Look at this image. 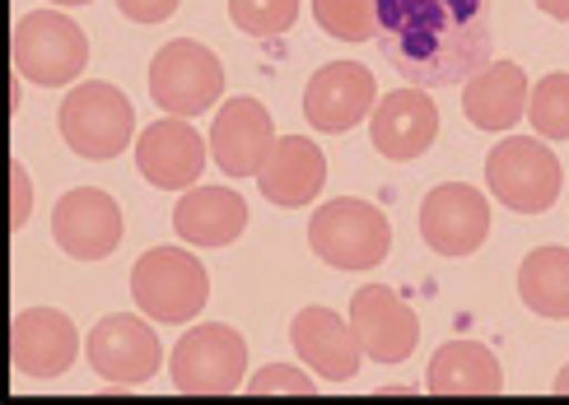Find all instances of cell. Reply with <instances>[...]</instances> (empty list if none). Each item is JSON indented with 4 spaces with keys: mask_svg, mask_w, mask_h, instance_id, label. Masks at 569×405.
<instances>
[{
    "mask_svg": "<svg viewBox=\"0 0 569 405\" xmlns=\"http://www.w3.org/2000/svg\"><path fill=\"white\" fill-rule=\"evenodd\" d=\"M52 237L66 256L103 261L122 243V205L99 186H76L52 210Z\"/></svg>",
    "mask_w": 569,
    "mask_h": 405,
    "instance_id": "8fae6325",
    "label": "cell"
},
{
    "mask_svg": "<svg viewBox=\"0 0 569 405\" xmlns=\"http://www.w3.org/2000/svg\"><path fill=\"white\" fill-rule=\"evenodd\" d=\"M308 247H313L318 261H327L337 271H369L392 247L388 214L360 196H337L313 210V220H308Z\"/></svg>",
    "mask_w": 569,
    "mask_h": 405,
    "instance_id": "7a4b0ae2",
    "label": "cell"
},
{
    "mask_svg": "<svg viewBox=\"0 0 569 405\" xmlns=\"http://www.w3.org/2000/svg\"><path fill=\"white\" fill-rule=\"evenodd\" d=\"M257 186L271 205H284V210H299V205H313L318 192L327 186V159L313 140L303 135H280L262 173H257Z\"/></svg>",
    "mask_w": 569,
    "mask_h": 405,
    "instance_id": "d6986e66",
    "label": "cell"
},
{
    "mask_svg": "<svg viewBox=\"0 0 569 405\" xmlns=\"http://www.w3.org/2000/svg\"><path fill=\"white\" fill-rule=\"evenodd\" d=\"M248 229V201L229 186H192L173 205V233L192 247H229Z\"/></svg>",
    "mask_w": 569,
    "mask_h": 405,
    "instance_id": "ffe728a7",
    "label": "cell"
},
{
    "mask_svg": "<svg viewBox=\"0 0 569 405\" xmlns=\"http://www.w3.org/2000/svg\"><path fill=\"white\" fill-rule=\"evenodd\" d=\"M169 377L182 396H229L248 377V341L224 322L192 326L169 354Z\"/></svg>",
    "mask_w": 569,
    "mask_h": 405,
    "instance_id": "8992f818",
    "label": "cell"
},
{
    "mask_svg": "<svg viewBox=\"0 0 569 405\" xmlns=\"http://www.w3.org/2000/svg\"><path fill=\"white\" fill-rule=\"evenodd\" d=\"M378 47L416 89H448L490 65V0H378Z\"/></svg>",
    "mask_w": 569,
    "mask_h": 405,
    "instance_id": "6da1fadb",
    "label": "cell"
},
{
    "mask_svg": "<svg viewBox=\"0 0 569 405\" xmlns=\"http://www.w3.org/2000/svg\"><path fill=\"white\" fill-rule=\"evenodd\" d=\"M350 326L373 364H401V360H411L420 345V317L388 284H365V290L350 298Z\"/></svg>",
    "mask_w": 569,
    "mask_h": 405,
    "instance_id": "7c38bea8",
    "label": "cell"
},
{
    "mask_svg": "<svg viewBox=\"0 0 569 405\" xmlns=\"http://www.w3.org/2000/svg\"><path fill=\"white\" fill-rule=\"evenodd\" d=\"M89 65V38L61 10H33L14 23V70L42 89L76 84Z\"/></svg>",
    "mask_w": 569,
    "mask_h": 405,
    "instance_id": "5b68a950",
    "label": "cell"
},
{
    "mask_svg": "<svg viewBox=\"0 0 569 405\" xmlns=\"http://www.w3.org/2000/svg\"><path fill=\"white\" fill-rule=\"evenodd\" d=\"M290 345L327 383H350L365 360V345L355 336V326L331 313V307H299L290 322Z\"/></svg>",
    "mask_w": 569,
    "mask_h": 405,
    "instance_id": "ac0fdd59",
    "label": "cell"
},
{
    "mask_svg": "<svg viewBox=\"0 0 569 405\" xmlns=\"http://www.w3.org/2000/svg\"><path fill=\"white\" fill-rule=\"evenodd\" d=\"M318 29L337 42H373L378 38V0H313Z\"/></svg>",
    "mask_w": 569,
    "mask_h": 405,
    "instance_id": "cb8c5ba5",
    "label": "cell"
},
{
    "mask_svg": "<svg viewBox=\"0 0 569 405\" xmlns=\"http://www.w3.org/2000/svg\"><path fill=\"white\" fill-rule=\"evenodd\" d=\"M57 126L80 159H117L136 135V108L117 84L84 80L66 93Z\"/></svg>",
    "mask_w": 569,
    "mask_h": 405,
    "instance_id": "277c9868",
    "label": "cell"
},
{
    "mask_svg": "<svg viewBox=\"0 0 569 405\" xmlns=\"http://www.w3.org/2000/svg\"><path fill=\"white\" fill-rule=\"evenodd\" d=\"M537 10L551 19H569V0H537Z\"/></svg>",
    "mask_w": 569,
    "mask_h": 405,
    "instance_id": "f546056e",
    "label": "cell"
},
{
    "mask_svg": "<svg viewBox=\"0 0 569 405\" xmlns=\"http://www.w3.org/2000/svg\"><path fill=\"white\" fill-rule=\"evenodd\" d=\"M551 392H556V396H569V364L560 368V377H556V383H551Z\"/></svg>",
    "mask_w": 569,
    "mask_h": 405,
    "instance_id": "4dcf8cb0",
    "label": "cell"
},
{
    "mask_svg": "<svg viewBox=\"0 0 569 405\" xmlns=\"http://www.w3.org/2000/svg\"><path fill=\"white\" fill-rule=\"evenodd\" d=\"M206 154H210L206 140L197 135V126L187 117H163V122L140 131L136 140V169L159 192H187V186H197Z\"/></svg>",
    "mask_w": 569,
    "mask_h": 405,
    "instance_id": "5bb4252c",
    "label": "cell"
},
{
    "mask_svg": "<svg viewBox=\"0 0 569 405\" xmlns=\"http://www.w3.org/2000/svg\"><path fill=\"white\" fill-rule=\"evenodd\" d=\"M229 19L248 38H280L295 29L299 0H229Z\"/></svg>",
    "mask_w": 569,
    "mask_h": 405,
    "instance_id": "484cf974",
    "label": "cell"
},
{
    "mask_svg": "<svg viewBox=\"0 0 569 405\" xmlns=\"http://www.w3.org/2000/svg\"><path fill=\"white\" fill-rule=\"evenodd\" d=\"M430 396H500L505 368L481 341H448L435 350L430 373H425Z\"/></svg>",
    "mask_w": 569,
    "mask_h": 405,
    "instance_id": "7402d4cb",
    "label": "cell"
},
{
    "mask_svg": "<svg viewBox=\"0 0 569 405\" xmlns=\"http://www.w3.org/2000/svg\"><path fill=\"white\" fill-rule=\"evenodd\" d=\"M378 84L360 61H331L322 65L303 89V117L313 122V131L346 135L350 126H360L373 112Z\"/></svg>",
    "mask_w": 569,
    "mask_h": 405,
    "instance_id": "4fadbf2b",
    "label": "cell"
},
{
    "mask_svg": "<svg viewBox=\"0 0 569 405\" xmlns=\"http://www.w3.org/2000/svg\"><path fill=\"white\" fill-rule=\"evenodd\" d=\"M518 298L537 317L569 322V252L565 247H537L518 266Z\"/></svg>",
    "mask_w": 569,
    "mask_h": 405,
    "instance_id": "603a6c76",
    "label": "cell"
},
{
    "mask_svg": "<svg viewBox=\"0 0 569 405\" xmlns=\"http://www.w3.org/2000/svg\"><path fill=\"white\" fill-rule=\"evenodd\" d=\"M89 368L103 377L112 387H140L150 383L163 364V350H159V336L150 331L146 317H131V313H112L103 317L99 326L89 331Z\"/></svg>",
    "mask_w": 569,
    "mask_h": 405,
    "instance_id": "9c48e42d",
    "label": "cell"
},
{
    "mask_svg": "<svg viewBox=\"0 0 569 405\" xmlns=\"http://www.w3.org/2000/svg\"><path fill=\"white\" fill-rule=\"evenodd\" d=\"M565 169L537 135H509L486 154V186L518 214H541L560 196Z\"/></svg>",
    "mask_w": 569,
    "mask_h": 405,
    "instance_id": "52a82bcc",
    "label": "cell"
},
{
    "mask_svg": "<svg viewBox=\"0 0 569 405\" xmlns=\"http://www.w3.org/2000/svg\"><path fill=\"white\" fill-rule=\"evenodd\" d=\"M528 122L541 140H569V75L556 70L528 93Z\"/></svg>",
    "mask_w": 569,
    "mask_h": 405,
    "instance_id": "d4e9b609",
    "label": "cell"
},
{
    "mask_svg": "<svg viewBox=\"0 0 569 405\" xmlns=\"http://www.w3.org/2000/svg\"><path fill=\"white\" fill-rule=\"evenodd\" d=\"M224 93V65L206 42H163L150 61V99L169 117H201Z\"/></svg>",
    "mask_w": 569,
    "mask_h": 405,
    "instance_id": "ba28073f",
    "label": "cell"
},
{
    "mask_svg": "<svg viewBox=\"0 0 569 405\" xmlns=\"http://www.w3.org/2000/svg\"><path fill=\"white\" fill-rule=\"evenodd\" d=\"M131 298H136V307L150 322L182 326V322H192L206 307L210 275H206V266L192 252H182V247H150L131 266Z\"/></svg>",
    "mask_w": 569,
    "mask_h": 405,
    "instance_id": "3957f363",
    "label": "cell"
},
{
    "mask_svg": "<svg viewBox=\"0 0 569 405\" xmlns=\"http://www.w3.org/2000/svg\"><path fill=\"white\" fill-rule=\"evenodd\" d=\"M52 6H89V0H52Z\"/></svg>",
    "mask_w": 569,
    "mask_h": 405,
    "instance_id": "1f68e13d",
    "label": "cell"
},
{
    "mask_svg": "<svg viewBox=\"0 0 569 405\" xmlns=\"http://www.w3.org/2000/svg\"><path fill=\"white\" fill-rule=\"evenodd\" d=\"M178 6L182 0H117V10L136 23H163V19H173Z\"/></svg>",
    "mask_w": 569,
    "mask_h": 405,
    "instance_id": "83f0119b",
    "label": "cell"
},
{
    "mask_svg": "<svg viewBox=\"0 0 569 405\" xmlns=\"http://www.w3.org/2000/svg\"><path fill=\"white\" fill-rule=\"evenodd\" d=\"M243 392L248 396H313L318 383H313V377H303L299 368H290V364H271L257 377H248Z\"/></svg>",
    "mask_w": 569,
    "mask_h": 405,
    "instance_id": "4316f807",
    "label": "cell"
},
{
    "mask_svg": "<svg viewBox=\"0 0 569 405\" xmlns=\"http://www.w3.org/2000/svg\"><path fill=\"white\" fill-rule=\"evenodd\" d=\"M528 75L513 61H490L462 84V112L477 131H509L528 112Z\"/></svg>",
    "mask_w": 569,
    "mask_h": 405,
    "instance_id": "44dd1931",
    "label": "cell"
},
{
    "mask_svg": "<svg viewBox=\"0 0 569 405\" xmlns=\"http://www.w3.org/2000/svg\"><path fill=\"white\" fill-rule=\"evenodd\" d=\"M490 233V201L467 182L435 186L420 205V237L439 256H471Z\"/></svg>",
    "mask_w": 569,
    "mask_h": 405,
    "instance_id": "30bf717a",
    "label": "cell"
},
{
    "mask_svg": "<svg viewBox=\"0 0 569 405\" xmlns=\"http://www.w3.org/2000/svg\"><path fill=\"white\" fill-rule=\"evenodd\" d=\"M373 150L383 159H420L439 135V108L425 89H392L369 112Z\"/></svg>",
    "mask_w": 569,
    "mask_h": 405,
    "instance_id": "e0dca14e",
    "label": "cell"
},
{
    "mask_svg": "<svg viewBox=\"0 0 569 405\" xmlns=\"http://www.w3.org/2000/svg\"><path fill=\"white\" fill-rule=\"evenodd\" d=\"M276 145V122L257 99H229L210 122V159L224 178H257Z\"/></svg>",
    "mask_w": 569,
    "mask_h": 405,
    "instance_id": "9a60e30c",
    "label": "cell"
},
{
    "mask_svg": "<svg viewBox=\"0 0 569 405\" xmlns=\"http://www.w3.org/2000/svg\"><path fill=\"white\" fill-rule=\"evenodd\" d=\"M80 354V331L61 307H23L10 326V360L23 377H61Z\"/></svg>",
    "mask_w": 569,
    "mask_h": 405,
    "instance_id": "2e32d148",
    "label": "cell"
},
{
    "mask_svg": "<svg viewBox=\"0 0 569 405\" xmlns=\"http://www.w3.org/2000/svg\"><path fill=\"white\" fill-rule=\"evenodd\" d=\"M10 186H14L10 229H23V224H29V205H33V186H29V173H23V163H10Z\"/></svg>",
    "mask_w": 569,
    "mask_h": 405,
    "instance_id": "f1b7e54d",
    "label": "cell"
}]
</instances>
